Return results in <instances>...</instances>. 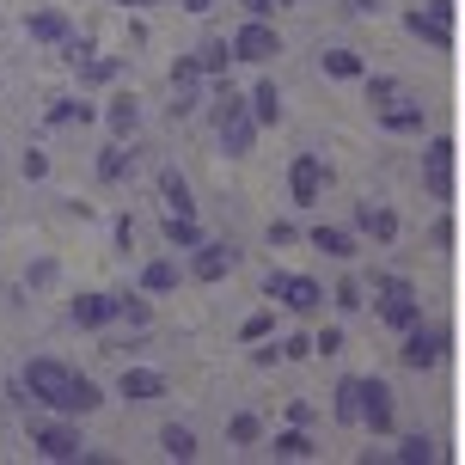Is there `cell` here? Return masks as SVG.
<instances>
[{
	"label": "cell",
	"mask_w": 465,
	"mask_h": 465,
	"mask_svg": "<svg viewBox=\"0 0 465 465\" xmlns=\"http://www.w3.org/2000/svg\"><path fill=\"white\" fill-rule=\"evenodd\" d=\"M178 276H184V270H178L172 257H153V263L141 270V294H172V288H178Z\"/></svg>",
	"instance_id": "obj_23"
},
{
	"label": "cell",
	"mask_w": 465,
	"mask_h": 465,
	"mask_svg": "<svg viewBox=\"0 0 465 465\" xmlns=\"http://www.w3.org/2000/svg\"><path fill=\"white\" fill-rule=\"evenodd\" d=\"M319 68H325L331 80H361V74H368V55H355V49H325Z\"/></svg>",
	"instance_id": "obj_22"
},
{
	"label": "cell",
	"mask_w": 465,
	"mask_h": 465,
	"mask_svg": "<svg viewBox=\"0 0 465 465\" xmlns=\"http://www.w3.org/2000/svg\"><path fill=\"white\" fill-rule=\"evenodd\" d=\"M404 368H435V361H447V331H435V325H411L404 331Z\"/></svg>",
	"instance_id": "obj_8"
},
{
	"label": "cell",
	"mask_w": 465,
	"mask_h": 465,
	"mask_svg": "<svg viewBox=\"0 0 465 465\" xmlns=\"http://www.w3.org/2000/svg\"><path fill=\"white\" fill-rule=\"evenodd\" d=\"M276 6H294V0H276Z\"/></svg>",
	"instance_id": "obj_47"
},
{
	"label": "cell",
	"mask_w": 465,
	"mask_h": 465,
	"mask_svg": "<svg viewBox=\"0 0 465 465\" xmlns=\"http://www.w3.org/2000/svg\"><path fill=\"white\" fill-rule=\"evenodd\" d=\"M135 123H141V98H135V93H116L111 104H104V129H111L116 141L135 135Z\"/></svg>",
	"instance_id": "obj_17"
},
{
	"label": "cell",
	"mask_w": 465,
	"mask_h": 465,
	"mask_svg": "<svg viewBox=\"0 0 465 465\" xmlns=\"http://www.w3.org/2000/svg\"><path fill=\"white\" fill-rule=\"evenodd\" d=\"M355 227L368 232V239H398V214L380 209V203H355Z\"/></svg>",
	"instance_id": "obj_18"
},
{
	"label": "cell",
	"mask_w": 465,
	"mask_h": 465,
	"mask_svg": "<svg viewBox=\"0 0 465 465\" xmlns=\"http://www.w3.org/2000/svg\"><path fill=\"white\" fill-rule=\"evenodd\" d=\"M178 6H184V13H196V19H203V13H214V0H178Z\"/></svg>",
	"instance_id": "obj_45"
},
{
	"label": "cell",
	"mask_w": 465,
	"mask_h": 465,
	"mask_svg": "<svg viewBox=\"0 0 465 465\" xmlns=\"http://www.w3.org/2000/svg\"><path fill=\"white\" fill-rule=\"evenodd\" d=\"M282 355H294V361H301V355H319V349H312V337H288V343H282Z\"/></svg>",
	"instance_id": "obj_41"
},
{
	"label": "cell",
	"mask_w": 465,
	"mask_h": 465,
	"mask_svg": "<svg viewBox=\"0 0 465 465\" xmlns=\"http://www.w3.org/2000/svg\"><path fill=\"white\" fill-rule=\"evenodd\" d=\"M111 6H135L141 13V6H160V0H111Z\"/></svg>",
	"instance_id": "obj_46"
},
{
	"label": "cell",
	"mask_w": 465,
	"mask_h": 465,
	"mask_svg": "<svg viewBox=\"0 0 465 465\" xmlns=\"http://www.w3.org/2000/svg\"><path fill=\"white\" fill-rule=\"evenodd\" d=\"M422 184L435 203H453V141L435 135L429 141V153H422Z\"/></svg>",
	"instance_id": "obj_7"
},
{
	"label": "cell",
	"mask_w": 465,
	"mask_h": 465,
	"mask_svg": "<svg viewBox=\"0 0 465 465\" xmlns=\"http://www.w3.org/2000/svg\"><path fill=\"white\" fill-rule=\"evenodd\" d=\"M245 104H252V116H257V123H263V129H270V123H276V116H282V93H276V86H270V80H257L252 93H245Z\"/></svg>",
	"instance_id": "obj_26"
},
{
	"label": "cell",
	"mask_w": 465,
	"mask_h": 465,
	"mask_svg": "<svg viewBox=\"0 0 465 465\" xmlns=\"http://www.w3.org/2000/svg\"><path fill=\"white\" fill-rule=\"evenodd\" d=\"M55 282V257H37L31 270H25V288H49Z\"/></svg>",
	"instance_id": "obj_38"
},
{
	"label": "cell",
	"mask_w": 465,
	"mask_h": 465,
	"mask_svg": "<svg viewBox=\"0 0 465 465\" xmlns=\"http://www.w3.org/2000/svg\"><path fill=\"white\" fill-rule=\"evenodd\" d=\"M116 392L129 398V404L165 398V373H160V368H123V380H116Z\"/></svg>",
	"instance_id": "obj_15"
},
{
	"label": "cell",
	"mask_w": 465,
	"mask_h": 465,
	"mask_svg": "<svg viewBox=\"0 0 465 465\" xmlns=\"http://www.w3.org/2000/svg\"><path fill=\"white\" fill-rule=\"evenodd\" d=\"M373 116H380V129H392V135H417V129H422V104H417V98H404V93H398L392 104H380Z\"/></svg>",
	"instance_id": "obj_16"
},
{
	"label": "cell",
	"mask_w": 465,
	"mask_h": 465,
	"mask_svg": "<svg viewBox=\"0 0 465 465\" xmlns=\"http://www.w3.org/2000/svg\"><path fill=\"white\" fill-rule=\"evenodd\" d=\"M361 86H368V104H373V111L398 98V80H386V74H361Z\"/></svg>",
	"instance_id": "obj_34"
},
{
	"label": "cell",
	"mask_w": 465,
	"mask_h": 465,
	"mask_svg": "<svg viewBox=\"0 0 465 465\" xmlns=\"http://www.w3.org/2000/svg\"><path fill=\"white\" fill-rule=\"evenodd\" d=\"M86 80H98V86H104V80H116V74H123V62H116V55H93V62H86Z\"/></svg>",
	"instance_id": "obj_36"
},
{
	"label": "cell",
	"mask_w": 465,
	"mask_h": 465,
	"mask_svg": "<svg viewBox=\"0 0 465 465\" xmlns=\"http://www.w3.org/2000/svg\"><path fill=\"white\" fill-rule=\"evenodd\" d=\"M232 55H239V62H276V55H282L276 25H270V19H245L239 31H232Z\"/></svg>",
	"instance_id": "obj_5"
},
{
	"label": "cell",
	"mask_w": 465,
	"mask_h": 465,
	"mask_svg": "<svg viewBox=\"0 0 465 465\" xmlns=\"http://www.w3.org/2000/svg\"><path fill=\"white\" fill-rule=\"evenodd\" d=\"M337 306H343V312H361V288H355V282H337Z\"/></svg>",
	"instance_id": "obj_39"
},
{
	"label": "cell",
	"mask_w": 465,
	"mask_h": 465,
	"mask_svg": "<svg viewBox=\"0 0 465 465\" xmlns=\"http://www.w3.org/2000/svg\"><path fill=\"white\" fill-rule=\"evenodd\" d=\"M19 392H31V404H44V411H55V417H93L98 404H104L86 373L68 368V361H49V355L25 361Z\"/></svg>",
	"instance_id": "obj_1"
},
{
	"label": "cell",
	"mask_w": 465,
	"mask_h": 465,
	"mask_svg": "<svg viewBox=\"0 0 465 465\" xmlns=\"http://www.w3.org/2000/svg\"><path fill=\"white\" fill-rule=\"evenodd\" d=\"M232 62H239V55H232V37H209V44L196 49V68L209 74V80H221V74H227Z\"/></svg>",
	"instance_id": "obj_21"
},
{
	"label": "cell",
	"mask_w": 465,
	"mask_h": 465,
	"mask_svg": "<svg viewBox=\"0 0 465 465\" xmlns=\"http://www.w3.org/2000/svg\"><path fill=\"white\" fill-rule=\"evenodd\" d=\"M337 422H349V429H361V373H349V380H337Z\"/></svg>",
	"instance_id": "obj_24"
},
{
	"label": "cell",
	"mask_w": 465,
	"mask_h": 465,
	"mask_svg": "<svg viewBox=\"0 0 465 465\" xmlns=\"http://www.w3.org/2000/svg\"><path fill=\"white\" fill-rule=\"evenodd\" d=\"M165 239H172L178 252H196V245H203V227H196V214H165Z\"/></svg>",
	"instance_id": "obj_29"
},
{
	"label": "cell",
	"mask_w": 465,
	"mask_h": 465,
	"mask_svg": "<svg viewBox=\"0 0 465 465\" xmlns=\"http://www.w3.org/2000/svg\"><path fill=\"white\" fill-rule=\"evenodd\" d=\"M49 172V153H25V178H44Z\"/></svg>",
	"instance_id": "obj_43"
},
{
	"label": "cell",
	"mask_w": 465,
	"mask_h": 465,
	"mask_svg": "<svg viewBox=\"0 0 465 465\" xmlns=\"http://www.w3.org/2000/svg\"><path fill=\"white\" fill-rule=\"evenodd\" d=\"M25 31H31L37 44H55V49H62L74 37V19L62 13V6H37V13H25Z\"/></svg>",
	"instance_id": "obj_13"
},
{
	"label": "cell",
	"mask_w": 465,
	"mask_h": 465,
	"mask_svg": "<svg viewBox=\"0 0 465 465\" xmlns=\"http://www.w3.org/2000/svg\"><path fill=\"white\" fill-rule=\"evenodd\" d=\"M227 441H239V447H252V441H263V422H257L252 411H239V417L227 422Z\"/></svg>",
	"instance_id": "obj_31"
},
{
	"label": "cell",
	"mask_w": 465,
	"mask_h": 465,
	"mask_svg": "<svg viewBox=\"0 0 465 465\" xmlns=\"http://www.w3.org/2000/svg\"><path fill=\"white\" fill-rule=\"evenodd\" d=\"M160 453H165V460H178V465L196 460V435H190L184 422H165V429H160Z\"/></svg>",
	"instance_id": "obj_25"
},
{
	"label": "cell",
	"mask_w": 465,
	"mask_h": 465,
	"mask_svg": "<svg viewBox=\"0 0 465 465\" xmlns=\"http://www.w3.org/2000/svg\"><path fill=\"white\" fill-rule=\"evenodd\" d=\"M343 6H349V13H355V19H368V13H373V6H380V0H343Z\"/></svg>",
	"instance_id": "obj_44"
},
{
	"label": "cell",
	"mask_w": 465,
	"mask_h": 465,
	"mask_svg": "<svg viewBox=\"0 0 465 465\" xmlns=\"http://www.w3.org/2000/svg\"><path fill=\"white\" fill-rule=\"evenodd\" d=\"M398 460L404 465H429L435 460V441H429V435H404V441H398Z\"/></svg>",
	"instance_id": "obj_32"
},
{
	"label": "cell",
	"mask_w": 465,
	"mask_h": 465,
	"mask_svg": "<svg viewBox=\"0 0 465 465\" xmlns=\"http://www.w3.org/2000/svg\"><path fill=\"white\" fill-rule=\"evenodd\" d=\"M361 422H368L373 435H392V422H398V411H392V386L386 380H361Z\"/></svg>",
	"instance_id": "obj_9"
},
{
	"label": "cell",
	"mask_w": 465,
	"mask_h": 465,
	"mask_svg": "<svg viewBox=\"0 0 465 465\" xmlns=\"http://www.w3.org/2000/svg\"><path fill=\"white\" fill-rule=\"evenodd\" d=\"M404 25H411V37H429L435 49H447V44H453V0L411 6V13H404Z\"/></svg>",
	"instance_id": "obj_6"
},
{
	"label": "cell",
	"mask_w": 465,
	"mask_h": 465,
	"mask_svg": "<svg viewBox=\"0 0 465 465\" xmlns=\"http://www.w3.org/2000/svg\"><path fill=\"white\" fill-rule=\"evenodd\" d=\"M312 349H319V355H337V349H343V331H319Z\"/></svg>",
	"instance_id": "obj_40"
},
{
	"label": "cell",
	"mask_w": 465,
	"mask_h": 465,
	"mask_svg": "<svg viewBox=\"0 0 465 465\" xmlns=\"http://www.w3.org/2000/svg\"><path fill=\"white\" fill-rule=\"evenodd\" d=\"M68 319L80 331H104L116 319V294H74V301H68Z\"/></svg>",
	"instance_id": "obj_12"
},
{
	"label": "cell",
	"mask_w": 465,
	"mask_h": 465,
	"mask_svg": "<svg viewBox=\"0 0 465 465\" xmlns=\"http://www.w3.org/2000/svg\"><path fill=\"white\" fill-rule=\"evenodd\" d=\"M49 123L62 129V123H93V104L86 98H49Z\"/></svg>",
	"instance_id": "obj_30"
},
{
	"label": "cell",
	"mask_w": 465,
	"mask_h": 465,
	"mask_svg": "<svg viewBox=\"0 0 465 465\" xmlns=\"http://www.w3.org/2000/svg\"><path fill=\"white\" fill-rule=\"evenodd\" d=\"M116 319H123V325H147V319H153V306L141 301V294H116Z\"/></svg>",
	"instance_id": "obj_33"
},
{
	"label": "cell",
	"mask_w": 465,
	"mask_h": 465,
	"mask_svg": "<svg viewBox=\"0 0 465 465\" xmlns=\"http://www.w3.org/2000/svg\"><path fill=\"white\" fill-rule=\"evenodd\" d=\"M306 239H312V252H325V257H343V263L355 257V239H349L343 227H312Z\"/></svg>",
	"instance_id": "obj_27"
},
{
	"label": "cell",
	"mask_w": 465,
	"mask_h": 465,
	"mask_svg": "<svg viewBox=\"0 0 465 465\" xmlns=\"http://www.w3.org/2000/svg\"><path fill=\"white\" fill-rule=\"evenodd\" d=\"M257 129H263V123L252 116V104L232 93V86H221V98H214V135H221V153H227V160H245L252 141H257Z\"/></svg>",
	"instance_id": "obj_2"
},
{
	"label": "cell",
	"mask_w": 465,
	"mask_h": 465,
	"mask_svg": "<svg viewBox=\"0 0 465 465\" xmlns=\"http://www.w3.org/2000/svg\"><path fill=\"white\" fill-rule=\"evenodd\" d=\"M232 263H239V257H232V245L203 239V245H196V263H190V276H196V282H221V276H232Z\"/></svg>",
	"instance_id": "obj_14"
},
{
	"label": "cell",
	"mask_w": 465,
	"mask_h": 465,
	"mask_svg": "<svg viewBox=\"0 0 465 465\" xmlns=\"http://www.w3.org/2000/svg\"><path fill=\"white\" fill-rule=\"evenodd\" d=\"M270 453H276V460H312L319 447H312V435H306L301 422H288L282 435H270Z\"/></svg>",
	"instance_id": "obj_19"
},
{
	"label": "cell",
	"mask_w": 465,
	"mask_h": 465,
	"mask_svg": "<svg viewBox=\"0 0 465 465\" xmlns=\"http://www.w3.org/2000/svg\"><path fill=\"white\" fill-rule=\"evenodd\" d=\"M62 62H68V68H86V62H93V44H86V37L74 31L68 44H62Z\"/></svg>",
	"instance_id": "obj_37"
},
{
	"label": "cell",
	"mask_w": 465,
	"mask_h": 465,
	"mask_svg": "<svg viewBox=\"0 0 465 465\" xmlns=\"http://www.w3.org/2000/svg\"><path fill=\"white\" fill-rule=\"evenodd\" d=\"M160 196H165V214H196V203H190V184L178 165H165L160 172Z\"/></svg>",
	"instance_id": "obj_20"
},
{
	"label": "cell",
	"mask_w": 465,
	"mask_h": 465,
	"mask_svg": "<svg viewBox=\"0 0 465 465\" xmlns=\"http://www.w3.org/2000/svg\"><path fill=\"white\" fill-rule=\"evenodd\" d=\"M239 6H245V19H270L276 13V0H239Z\"/></svg>",
	"instance_id": "obj_42"
},
{
	"label": "cell",
	"mask_w": 465,
	"mask_h": 465,
	"mask_svg": "<svg viewBox=\"0 0 465 465\" xmlns=\"http://www.w3.org/2000/svg\"><path fill=\"white\" fill-rule=\"evenodd\" d=\"M270 331H276V312H252V319L239 325V337H245V343H263Z\"/></svg>",
	"instance_id": "obj_35"
},
{
	"label": "cell",
	"mask_w": 465,
	"mask_h": 465,
	"mask_svg": "<svg viewBox=\"0 0 465 465\" xmlns=\"http://www.w3.org/2000/svg\"><path fill=\"white\" fill-rule=\"evenodd\" d=\"M263 301H276V306H288V312L312 319V312L325 306V288H319L312 276H270L263 282Z\"/></svg>",
	"instance_id": "obj_4"
},
{
	"label": "cell",
	"mask_w": 465,
	"mask_h": 465,
	"mask_svg": "<svg viewBox=\"0 0 465 465\" xmlns=\"http://www.w3.org/2000/svg\"><path fill=\"white\" fill-rule=\"evenodd\" d=\"M129 160H135V153H129V141H111V147L98 153V178H104V184L129 178Z\"/></svg>",
	"instance_id": "obj_28"
},
{
	"label": "cell",
	"mask_w": 465,
	"mask_h": 465,
	"mask_svg": "<svg viewBox=\"0 0 465 465\" xmlns=\"http://www.w3.org/2000/svg\"><path fill=\"white\" fill-rule=\"evenodd\" d=\"M373 306H380V319H386L398 337H404L411 325H422V301H417V288H411L404 276H380V301Z\"/></svg>",
	"instance_id": "obj_3"
},
{
	"label": "cell",
	"mask_w": 465,
	"mask_h": 465,
	"mask_svg": "<svg viewBox=\"0 0 465 465\" xmlns=\"http://www.w3.org/2000/svg\"><path fill=\"white\" fill-rule=\"evenodd\" d=\"M31 441H37V453H44V460H80V447H86V441H80V429H74V417L44 422Z\"/></svg>",
	"instance_id": "obj_10"
},
{
	"label": "cell",
	"mask_w": 465,
	"mask_h": 465,
	"mask_svg": "<svg viewBox=\"0 0 465 465\" xmlns=\"http://www.w3.org/2000/svg\"><path fill=\"white\" fill-rule=\"evenodd\" d=\"M288 190H294L301 209H319V190H325V165H319V153H294V165H288Z\"/></svg>",
	"instance_id": "obj_11"
}]
</instances>
